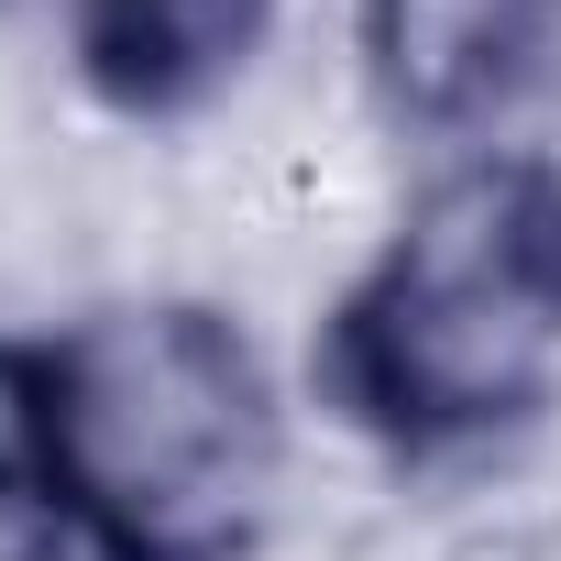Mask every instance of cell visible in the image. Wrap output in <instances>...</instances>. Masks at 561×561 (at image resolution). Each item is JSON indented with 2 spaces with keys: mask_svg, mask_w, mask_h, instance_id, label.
<instances>
[{
  "mask_svg": "<svg viewBox=\"0 0 561 561\" xmlns=\"http://www.w3.org/2000/svg\"><path fill=\"white\" fill-rule=\"evenodd\" d=\"M528 144H539V154H550V176H561V100H550V122H539Z\"/></svg>",
  "mask_w": 561,
  "mask_h": 561,
  "instance_id": "8992f818",
  "label": "cell"
},
{
  "mask_svg": "<svg viewBox=\"0 0 561 561\" xmlns=\"http://www.w3.org/2000/svg\"><path fill=\"white\" fill-rule=\"evenodd\" d=\"M0 561H78V528H67V506H56L45 462L23 451L12 408H0Z\"/></svg>",
  "mask_w": 561,
  "mask_h": 561,
  "instance_id": "5b68a950",
  "label": "cell"
},
{
  "mask_svg": "<svg viewBox=\"0 0 561 561\" xmlns=\"http://www.w3.org/2000/svg\"><path fill=\"white\" fill-rule=\"evenodd\" d=\"M0 408L78 561H253L287 495V397L220 298H100L0 331Z\"/></svg>",
  "mask_w": 561,
  "mask_h": 561,
  "instance_id": "6da1fadb",
  "label": "cell"
},
{
  "mask_svg": "<svg viewBox=\"0 0 561 561\" xmlns=\"http://www.w3.org/2000/svg\"><path fill=\"white\" fill-rule=\"evenodd\" d=\"M287 0H67V56L122 122H187L209 111Z\"/></svg>",
  "mask_w": 561,
  "mask_h": 561,
  "instance_id": "277c9868",
  "label": "cell"
},
{
  "mask_svg": "<svg viewBox=\"0 0 561 561\" xmlns=\"http://www.w3.org/2000/svg\"><path fill=\"white\" fill-rule=\"evenodd\" d=\"M320 408L408 473L528 440L561 397V176L539 144H473L353 264L309 342Z\"/></svg>",
  "mask_w": 561,
  "mask_h": 561,
  "instance_id": "7a4b0ae2",
  "label": "cell"
},
{
  "mask_svg": "<svg viewBox=\"0 0 561 561\" xmlns=\"http://www.w3.org/2000/svg\"><path fill=\"white\" fill-rule=\"evenodd\" d=\"M353 34L397 133H484L550 78L561 0H364Z\"/></svg>",
  "mask_w": 561,
  "mask_h": 561,
  "instance_id": "3957f363",
  "label": "cell"
}]
</instances>
